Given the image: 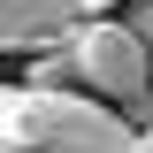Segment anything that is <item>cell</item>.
Returning a JSON list of instances; mask_svg holds the SVG:
<instances>
[{
  "mask_svg": "<svg viewBox=\"0 0 153 153\" xmlns=\"http://www.w3.org/2000/svg\"><path fill=\"white\" fill-rule=\"evenodd\" d=\"M0 153H146L123 107L92 92H38V84H8L0 100Z\"/></svg>",
  "mask_w": 153,
  "mask_h": 153,
  "instance_id": "6da1fadb",
  "label": "cell"
},
{
  "mask_svg": "<svg viewBox=\"0 0 153 153\" xmlns=\"http://www.w3.org/2000/svg\"><path fill=\"white\" fill-rule=\"evenodd\" d=\"M76 84L92 100H107V107H123V100H138L153 84V61H146V46H138V31L123 16H100V23L76 31Z\"/></svg>",
  "mask_w": 153,
  "mask_h": 153,
  "instance_id": "7a4b0ae2",
  "label": "cell"
},
{
  "mask_svg": "<svg viewBox=\"0 0 153 153\" xmlns=\"http://www.w3.org/2000/svg\"><path fill=\"white\" fill-rule=\"evenodd\" d=\"M107 8L115 0H0V38H8V54H38V46L100 23Z\"/></svg>",
  "mask_w": 153,
  "mask_h": 153,
  "instance_id": "3957f363",
  "label": "cell"
},
{
  "mask_svg": "<svg viewBox=\"0 0 153 153\" xmlns=\"http://www.w3.org/2000/svg\"><path fill=\"white\" fill-rule=\"evenodd\" d=\"M61 76H76V38H54V46H38L23 84H38V92H61Z\"/></svg>",
  "mask_w": 153,
  "mask_h": 153,
  "instance_id": "277c9868",
  "label": "cell"
},
{
  "mask_svg": "<svg viewBox=\"0 0 153 153\" xmlns=\"http://www.w3.org/2000/svg\"><path fill=\"white\" fill-rule=\"evenodd\" d=\"M138 31V46H146V61H153V0H130V16H123Z\"/></svg>",
  "mask_w": 153,
  "mask_h": 153,
  "instance_id": "5b68a950",
  "label": "cell"
},
{
  "mask_svg": "<svg viewBox=\"0 0 153 153\" xmlns=\"http://www.w3.org/2000/svg\"><path fill=\"white\" fill-rule=\"evenodd\" d=\"M123 123H130V130H153V84H146L138 100H123Z\"/></svg>",
  "mask_w": 153,
  "mask_h": 153,
  "instance_id": "8992f818",
  "label": "cell"
},
{
  "mask_svg": "<svg viewBox=\"0 0 153 153\" xmlns=\"http://www.w3.org/2000/svg\"><path fill=\"white\" fill-rule=\"evenodd\" d=\"M138 146H146V153H153V130H138Z\"/></svg>",
  "mask_w": 153,
  "mask_h": 153,
  "instance_id": "52a82bcc",
  "label": "cell"
}]
</instances>
